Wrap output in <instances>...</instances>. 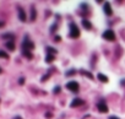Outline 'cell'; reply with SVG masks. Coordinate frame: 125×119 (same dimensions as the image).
Returning <instances> with one entry per match:
<instances>
[{
    "instance_id": "cell-1",
    "label": "cell",
    "mask_w": 125,
    "mask_h": 119,
    "mask_svg": "<svg viewBox=\"0 0 125 119\" xmlns=\"http://www.w3.org/2000/svg\"><path fill=\"white\" fill-rule=\"evenodd\" d=\"M70 36L72 38H77L80 36V30L77 28V26L75 24H71L70 25Z\"/></svg>"
},
{
    "instance_id": "cell-2",
    "label": "cell",
    "mask_w": 125,
    "mask_h": 119,
    "mask_svg": "<svg viewBox=\"0 0 125 119\" xmlns=\"http://www.w3.org/2000/svg\"><path fill=\"white\" fill-rule=\"evenodd\" d=\"M66 89L72 91V92H77L79 89H80V86H79V83L76 81H70V82L66 83Z\"/></svg>"
},
{
    "instance_id": "cell-3",
    "label": "cell",
    "mask_w": 125,
    "mask_h": 119,
    "mask_svg": "<svg viewBox=\"0 0 125 119\" xmlns=\"http://www.w3.org/2000/svg\"><path fill=\"white\" fill-rule=\"evenodd\" d=\"M103 38H104V39H107V41L113 42L114 39H115V33H114L112 30H107V31L103 33Z\"/></svg>"
},
{
    "instance_id": "cell-4",
    "label": "cell",
    "mask_w": 125,
    "mask_h": 119,
    "mask_svg": "<svg viewBox=\"0 0 125 119\" xmlns=\"http://www.w3.org/2000/svg\"><path fill=\"white\" fill-rule=\"evenodd\" d=\"M34 48V44L32 42H31L29 39H28V37H25V41H23V48L22 49H33Z\"/></svg>"
},
{
    "instance_id": "cell-5",
    "label": "cell",
    "mask_w": 125,
    "mask_h": 119,
    "mask_svg": "<svg viewBox=\"0 0 125 119\" xmlns=\"http://www.w3.org/2000/svg\"><path fill=\"white\" fill-rule=\"evenodd\" d=\"M97 108H98V111H99L101 113H107V112H108V107H107V104L103 103V102L98 103V104H97Z\"/></svg>"
},
{
    "instance_id": "cell-6",
    "label": "cell",
    "mask_w": 125,
    "mask_h": 119,
    "mask_svg": "<svg viewBox=\"0 0 125 119\" xmlns=\"http://www.w3.org/2000/svg\"><path fill=\"white\" fill-rule=\"evenodd\" d=\"M17 11H18V18L21 21H26V12L23 11V9L22 7H17Z\"/></svg>"
},
{
    "instance_id": "cell-7",
    "label": "cell",
    "mask_w": 125,
    "mask_h": 119,
    "mask_svg": "<svg viewBox=\"0 0 125 119\" xmlns=\"http://www.w3.org/2000/svg\"><path fill=\"white\" fill-rule=\"evenodd\" d=\"M83 103H85V102H83L81 98H75L74 101L71 102V107H79V106H82Z\"/></svg>"
},
{
    "instance_id": "cell-8",
    "label": "cell",
    "mask_w": 125,
    "mask_h": 119,
    "mask_svg": "<svg viewBox=\"0 0 125 119\" xmlns=\"http://www.w3.org/2000/svg\"><path fill=\"white\" fill-rule=\"evenodd\" d=\"M104 12H106L108 16H110L113 12H112V7H110V4L109 3H106L104 4Z\"/></svg>"
},
{
    "instance_id": "cell-9",
    "label": "cell",
    "mask_w": 125,
    "mask_h": 119,
    "mask_svg": "<svg viewBox=\"0 0 125 119\" xmlns=\"http://www.w3.org/2000/svg\"><path fill=\"white\" fill-rule=\"evenodd\" d=\"M6 48L9 49V50H15V43L12 42V41H9V42H6Z\"/></svg>"
},
{
    "instance_id": "cell-10",
    "label": "cell",
    "mask_w": 125,
    "mask_h": 119,
    "mask_svg": "<svg viewBox=\"0 0 125 119\" xmlns=\"http://www.w3.org/2000/svg\"><path fill=\"white\" fill-rule=\"evenodd\" d=\"M82 25H83V27H85L86 30H91L92 28V25H91V22L88 20H82Z\"/></svg>"
},
{
    "instance_id": "cell-11",
    "label": "cell",
    "mask_w": 125,
    "mask_h": 119,
    "mask_svg": "<svg viewBox=\"0 0 125 119\" xmlns=\"http://www.w3.org/2000/svg\"><path fill=\"white\" fill-rule=\"evenodd\" d=\"M97 77H98L102 82H108V77L106 76V75H103V74H98V75H97Z\"/></svg>"
},
{
    "instance_id": "cell-12",
    "label": "cell",
    "mask_w": 125,
    "mask_h": 119,
    "mask_svg": "<svg viewBox=\"0 0 125 119\" xmlns=\"http://www.w3.org/2000/svg\"><path fill=\"white\" fill-rule=\"evenodd\" d=\"M22 53H23V55H25L26 58L32 59V54H31V52H29V50H27V49H22Z\"/></svg>"
},
{
    "instance_id": "cell-13",
    "label": "cell",
    "mask_w": 125,
    "mask_h": 119,
    "mask_svg": "<svg viewBox=\"0 0 125 119\" xmlns=\"http://www.w3.org/2000/svg\"><path fill=\"white\" fill-rule=\"evenodd\" d=\"M31 20L32 21L36 20V9H34V6L31 7Z\"/></svg>"
},
{
    "instance_id": "cell-14",
    "label": "cell",
    "mask_w": 125,
    "mask_h": 119,
    "mask_svg": "<svg viewBox=\"0 0 125 119\" xmlns=\"http://www.w3.org/2000/svg\"><path fill=\"white\" fill-rule=\"evenodd\" d=\"M53 60H54V55H53V54H49V53H48V55L45 57V61H47V63H51Z\"/></svg>"
},
{
    "instance_id": "cell-15",
    "label": "cell",
    "mask_w": 125,
    "mask_h": 119,
    "mask_svg": "<svg viewBox=\"0 0 125 119\" xmlns=\"http://www.w3.org/2000/svg\"><path fill=\"white\" fill-rule=\"evenodd\" d=\"M0 58H5V59H7V58H9L7 53L4 52V50H0Z\"/></svg>"
},
{
    "instance_id": "cell-16",
    "label": "cell",
    "mask_w": 125,
    "mask_h": 119,
    "mask_svg": "<svg viewBox=\"0 0 125 119\" xmlns=\"http://www.w3.org/2000/svg\"><path fill=\"white\" fill-rule=\"evenodd\" d=\"M47 52H49V54H57V50L55 49H53V48H50V47H47Z\"/></svg>"
},
{
    "instance_id": "cell-17",
    "label": "cell",
    "mask_w": 125,
    "mask_h": 119,
    "mask_svg": "<svg viewBox=\"0 0 125 119\" xmlns=\"http://www.w3.org/2000/svg\"><path fill=\"white\" fill-rule=\"evenodd\" d=\"M3 38H12V35H3Z\"/></svg>"
},
{
    "instance_id": "cell-18",
    "label": "cell",
    "mask_w": 125,
    "mask_h": 119,
    "mask_svg": "<svg viewBox=\"0 0 125 119\" xmlns=\"http://www.w3.org/2000/svg\"><path fill=\"white\" fill-rule=\"evenodd\" d=\"M109 119H119V118H118V117H114V115H110Z\"/></svg>"
},
{
    "instance_id": "cell-19",
    "label": "cell",
    "mask_w": 125,
    "mask_h": 119,
    "mask_svg": "<svg viewBox=\"0 0 125 119\" xmlns=\"http://www.w3.org/2000/svg\"><path fill=\"white\" fill-rule=\"evenodd\" d=\"M59 91H60V87H55L54 89V92H59Z\"/></svg>"
},
{
    "instance_id": "cell-20",
    "label": "cell",
    "mask_w": 125,
    "mask_h": 119,
    "mask_svg": "<svg viewBox=\"0 0 125 119\" xmlns=\"http://www.w3.org/2000/svg\"><path fill=\"white\" fill-rule=\"evenodd\" d=\"M45 118H51V114H50V113H47V114H45Z\"/></svg>"
},
{
    "instance_id": "cell-21",
    "label": "cell",
    "mask_w": 125,
    "mask_h": 119,
    "mask_svg": "<svg viewBox=\"0 0 125 119\" xmlns=\"http://www.w3.org/2000/svg\"><path fill=\"white\" fill-rule=\"evenodd\" d=\"M23 82H25V79H20V83H21V85H22Z\"/></svg>"
},
{
    "instance_id": "cell-22",
    "label": "cell",
    "mask_w": 125,
    "mask_h": 119,
    "mask_svg": "<svg viewBox=\"0 0 125 119\" xmlns=\"http://www.w3.org/2000/svg\"><path fill=\"white\" fill-rule=\"evenodd\" d=\"M4 26V22H1V21H0V27H3Z\"/></svg>"
},
{
    "instance_id": "cell-23",
    "label": "cell",
    "mask_w": 125,
    "mask_h": 119,
    "mask_svg": "<svg viewBox=\"0 0 125 119\" xmlns=\"http://www.w3.org/2000/svg\"><path fill=\"white\" fill-rule=\"evenodd\" d=\"M1 72H3V69H1V68H0V74H1Z\"/></svg>"
}]
</instances>
